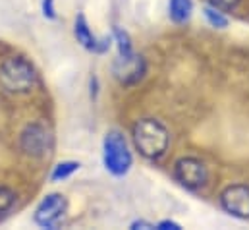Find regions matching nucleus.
<instances>
[{
    "label": "nucleus",
    "instance_id": "nucleus-1",
    "mask_svg": "<svg viewBox=\"0 0 249 230\" xmlns=\"http://www.w3.org/2000/svg\"><path fill=\"white\" fill-rule=\"evenodd\" d=\"M131 135H133L135 149L145 159H151V161L160 159L166 153L168 143H170L168 130L159 120H155V118H141V120H137L133 124Z\"/></svg>",
    "mask_w": 249,
    "mask_h": 230
},
{
    "label": "nucleus",
    "instance_id": "nucleus-2",
    "mask_svg": "<svg viewBox=\"0 0 249 230\" xmlns=\"http://www.w3.org/2000/svg\"><path fill=\"white\" fill-rule=\"evenodd\" d=\"M37 81L35 68L29 60L10 57L0 64V83L10 93H27Z\"/></svg>",
    "mask_w": 249,
    "mask_h": 230
},
{
    "label": "nucleus",
    "instance_id": "nucleus-3",
    "mask_svg": "<svg viewBox=\"0 0 249 230\" xmlns=\"http://www.w3.org/2000/svg\"><path fill=\"white\" fill-rule=\"evenodd\" d=\"M103 163H105V169L110 174H114V176H124V174L129 172L133 157H131V151L127 147V141H125L122 132L110 130L105 135V141H103Z\"/></svg>",
    "mask_w": 249,
    "mask_h": 230
},
{
    "label": "nucleus",
    "instance_id": "nucleus-4",
    "mask_svg": "<svg viewBox=\"0 0 249 230\" xmlns=\"http://www.w3.org/2000/svg\"><path fill=\"white\" fill-rule=\"evenodd\" d=\"M21 149L31 157H43L53 149V134L45 124L33 122L21 132Z\"/></svg>",
    "mask_w": 249,
    "mask_h": 230
},
{
    "label": "nucleus",
    "instance_id": "nucleus-5",
    "mask_svg": "<svg viewBox=\"0 0 249 230\" xmlns=\"http://www.w3.org/2000/svg\"><path fill=\"white\" fill-rule=\"evenodd\" d=\"M174 178L187 190H199L207 184V167L195 159V157H184L174 165Z\"/></svg>",
    "mask_w": 249,
    "mask_h": 230
},
{
    "label": "nucleus",
    "instance_id": "nucleus-6",
    "mask_svg": "<svg viewBox=\"0 0 249 230\" xmlns=\"http://www.w3.org/2000/svg\"><path fill=\"white\" fill-rule=\"evenodd\" d=\"M66 213V199L62 193H49L35 209V223L43 229H54Z\"/></svg>",
    "mask_w": 249,
    "mask_h": 230
},
{
    "label": "nucleus",
    "instance_id": "nucleus-7",
    "mask_svg": "<svg viewBox=\"0 0 249 230\" xmlns=\"http://www.w3.org/2000/svg\"><path fill=\"white\" fill-rule=\"evenodd\" d=\"M220 205L226 213L238 219H249V186L234 184L220 193Z\"/></svg>",
    "mask_w": 249,
    "mask_h": 230
},
{
    "label": "nucleus",
    "instance_id": "nucleus-8",
    "mask_svg": "<svg viewBox=\"0 0 249 230\" xmlns=\"http://www.w3.org/2000/svg\"><path fill=\"white\" fill-rule=\"evenodd\" d=\"M143 74H145V60L137 53H133L129 57H118L114 62V76L124 85H131V83L139 81L143 77Z\"/></svg>",
    "mask_w": 249,
    "mask_h": 230
},
{
    "label": "nucleus",
    "instance_id": "nucleus-9",
    "mask_svg": "<svg viewBox=\"0 0 249 230\" xmlns=\"http://www.w3.org/2000/svg\"><path fill=\"white\" fill-rule=\"evenodd\" d=\"M73 35H75L77 43H79L83 49H87V51H95V53H97V49H99V39L93 35V31H91V27H89V23H87V19H85L83 14H79V16L75 18Z\"/></svg>",
    "mask_w": 249,
    "mask_h": 230
},
{
    "label": "nucleus",
    "instance_id": "nucleus-10",
    "mask_svg": "<svg viewBox=\"0 0 249 230\" xmlns=\"http://www.w3.org/2000/svg\"><path fill=\"white\" fill-rule=\"evenodd\" d=\"M168 12H170L172 21H176V23H186L187 19L191 18L193 2H191V0H170V2H168Z\"/></svg>",
    "mask_w": 249,
    "mask_h": 230
},
{
    "label": "nucleus",
    "instance_id": "nucleus-11",
    "mask_svg": "<svg viewBox=\"0 0 249 230\" xmlns=\"http://www.w3.org/2000/svg\"><path fill=\"white\" fill-rule=\"evenodd\" d=\"M75 171H79V163H75V161L58 163V165L54 167V171L51 172V180H53V182H62L66 178H70Z\"/></svg>",
    "mask_w": 249,
    "mask_h": 230
},
{
    "label": "nucleus",
    "instance_id": "nucleus-12",
    "mask_svg": "<svg viewBox=\"0 0 249 230\" xmlns=\"http://www.w3.org/2000/svg\"><path fill=\"white\" fill-rule=\"evenodd\" d=\"M114 39H116V47H118V57H129L133 55V45L131 39L122 27H114Z\"/></svg>",
    "mask_w": 249,
    "mask_h": 230
},
{
    "label": "nucleus",
    "instance_id": "nucleus-13",
    "mask_svg": "<svg viewBox=\"0 0 249 230\" xmlns=\"http://www.w3.org/2000/svg\"><path fill=\"white\" fill-rule=\"evenodd\" d=\"M203 14H205L207 21H209L213 27H216V29H226L228 23H230L228 18L224 16V12H220V10L213 8V6H207V8L203 10Z\"/></svg>",
    "mask_w": 249,
    "mask_h": 230
},
{
    "label": "nucleus",
    "instance_id": "nucleus-14",
    "mask_svg": "<svg viewBox=\"0 0 249 230\" xmlns=\"http://www.w3.org/2000/svg\"><path fill=\"white\" fill-rule=\"evenodd\" d=\"M16 203V193L14 190L6 188V186H0V215L8 213Z\"/></svg>",
    "mask_w": 249,
    "mask_h": 230
},
{
    "label": "nucleus",
    "instance_id": "nucleus-15",
    "mask_svg": "<svg viewBox=\"0 0 249 230\" xmlns=\"http://www.w3.org/2000/svg\"><path fill=\"white\" fill-rule=\"evenodd\" d=\"M240 0H209V6L220 10V12H232L234 8H238Z\"/></svg>",
    "mask_w": 249,
    "mask_h": 230
},
{
    "label": "nucleus",
    "instance_id": "nucleus-16",
    "mask_svg": "<svg viewBox=\"0 0 249 230\" xmlns=\"http://www.w3.org/2000/svg\"><path fill=\"white\" fill-rule=\"evenodd\" d=\"M43 16H45L47 19H56L54 0H43Z\"/></svg>",
    "mask_w": 249,
    "mask_h": 230
},
{
    "label": "nucleus",
    "instance_id": "nucleus-17",
    "mask_svg": "<svg viewBox=\"0 0 249 230\" xmlns=\"http://www.w3.org/2000/svg\"><path fill=\"white\" fill-rule=\"evenodd\" d=\"M157 229H160V230H180L182 227H180L178 223H174V221H160V223L157 225Z\"/></svg>",
    "mask_w": 249,
    "mask_h": 230
},
{
    "label": "nucleus",
    "instance_id": "nucleus-18",
    "mask_svg": "<svg viewBox=\"0 0 249 230\" xmlns=\"http://www.w3.org/2000/svg\"><path fill=\"white\" fill-rule=\"evenodd\" d=\"M131 229H155V225H151V223H145V221H135L133 225H131Z\"/></svg>",
    "mask_w": 249,
    "mask_h": 230
},
{
    "label": "nucleus",
    "instance_id": "nucleus-19",
    "mask_svg": "<svg viewBox=\"0 0 249 230\" xmlns=\"http://www.w3.org/2000/svg\"><path fill=\"white\" fill-rule=\"evenodd\" d=\"M97 93H99V89H97V77H91V97L95 99Z\"/></svg>",
    "mask_w": 249,
    "mask_h": 230
}]
</instances>
